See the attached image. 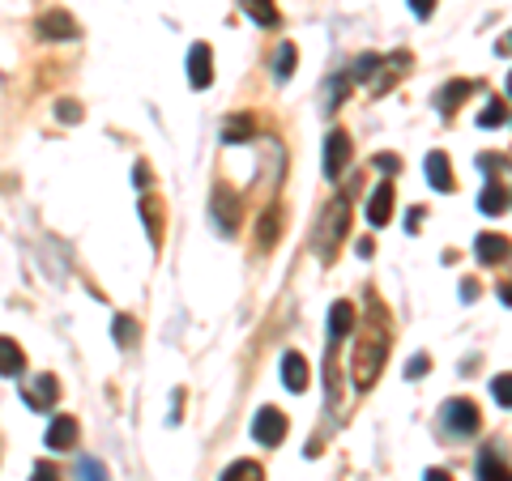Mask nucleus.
Returning <instances> with one entry per match:
<instances>
[{
	"mask_svg": "<svg viewBox=\"0 0 512 481\" xmlns=\"http://www.w3.org/2000/svg\"><path fill=\"white\" fill-rule=\"evenodd\" d=\"M384 358H389V328H384V315L376 311V328L363 332V341L355 349V363H351V379H355L359 392H367L376 384V375L384 371Z\"/></svg>",
	"mask_w": 512,
	"mask_h": 481,
	"instance_id": "nucleus-1",
	"label": "nucleus"
},
{
	"mask_svg": "<svg viewBox=\"0 0 512 481\" xmlns=\"http://www.w3.org/2000/svg\"><path fill=\"white\" fill-rule=\"evenodd\" d=\"M346 217H351V200L337 196L334 205H329V217L320 222V234H316V256H320V260H334L337 239L346 234Z\"/></svg>",
	"mask_w": 512,
	"mask_h": 481,
	"instance_id": "nucleus-2",
	"label": "nucleus"
},
{
	"mask_svg": "<svg viewBox=\"0 0 512 481\" xmlns=\"http://www.w3.org/2000/svg\"><path fill=\"white\" fill-rule=\"evenodd\" d=\"M440 418H444V430H449V435H478V426H483L474 401H449Z\"/></svg>",
	"mask_w": 512,
	"mask_h": 481,
	"instance_id": "nucleus-3",
	"label": "nucleus"
},
{
	"mask_svg": "<svg viewBox=\"0 0 512 481\" xmlns=\"http://www.w3.org/2000/svg\"><path fill=\"white\" fill-rule=\"evenodd\" d=\"M351 154H355L351 136L342 133V128H334V133L325 136V175H329V179H342V171H346Z\"/></svg>",
	"mask_w": 512,
	"mask_h": 481,
	"instance_id": "nucleus-4",
	"label": "nucleus"
},
{
	"mask_svg": "<svg viewBox=\"0 0 512 481\" xmlns=\"http://www.w3.org/2000/svg\"><path fill=\"white\" fill-rule=\"evenodd\" d=\"M252 435H256V443H265V447H277V443H282V435H286V418H282V409H274V404L256 409Z\"/></svg>",
	"mask_w": 512,
	"mask_h": 481,
	"instance_id": "nucleus-5",
	"label": "nucleus"
},
{
	"mask_svg": "<svg viewBox=\"0 0 512 481\" xmlns=\"http://www.w3.org/2000/svg\"><path fill=\"white\" fill-rule=\"evenodd\" d=\"M56 396H60V384L52 379V375H35L30 384H21V401L30 404L35 413H52Z\"/></svg>",
	"mask_w": 512,
	"mask_h": 481,
	"instance_id": "nucleus-6",
	"label": "nucleus"
},
{
	"mask_svg": "<svg viewBox=\"0 0 512 481\" xmlns=\"http://www.w3.org/2000/svg\"><path fill=\"white\" fill-rule=\"evenodd\" d=\"M188 81L197 90H210V81H214V52H210V43H193L188 47Z\"/></svg>",
	"mask_w": 512,
	"mask_h": 481,
	"instance_id": "nucleus-7",
	"label": "nucleus"
},
{
	"mask_svg": "<svg viewBox=\"0 0 512 481\" xmlns=\"http://www.w3.org/2000/svg\"><path fill=\"white\" fill-rule=\"evenodd\" d=\"M39 35L43 39H78L81 26H78V18H69L64 9H47L39 18Z\"/></svg>",
	"mask_w": 512,
	"mask_h": 481,
	"instance_id": "nucleus-8",
	"label": "nucleus"
},
{
	"mask_svg": "<svg viewBox=\"0 0 512 481\" xmlns=\"http://www.w3.org/2000/svg\"><path fill=\"white\" fill-rule=\"evenodd\" d=\"M78 435H81L78 418L60 413V418H52V426H47V447H52V452H69V447L78 443Z\"/></svg>",
	"mask_w": 512,
	"mask_h": 481,
	"instance_id": "nucleus-9",
	"label": "nucleus"
},
{
	"mask_svg": "<svg viewBox=\"0 0 512 481\" xmlns=\"http://www.w3.org/2000/svg\"><path fill=\"white\" fill-rule=\"evenodd\" d=\"M470 94H474V81H461V77L449 81V86H440V90H435V111H440V116H453V111Z\"/></svg>",
	"mask_w": 512,
	"mask_h": 481,
	"instance_id": "nucleus-10",
	"label": "nucleus"
},
{
	"mask_svg": "<svg viewBox=\"0 0 512 481\" xmlns=\"http://www.w3.org/2000/svg\"><path fill=\"white\" fill-rule=\"evenodd\" d=\"M427 183L435 192H453V167H449V154L444 150H432L427 154Z\"/></svg>",
	"mask_w": 512,
	"mask_h": 481,
	"instance_id": "nucleus-11",
	"label": "nucleus"
},
{
	"mask_svg": "<svg viewBox=\"0 0 512 481\" xmlns=\"http://www.w3.org/2000/svg\"><path fill=\"white\" fill-rule=\"evenodd\" d=\"M282 384L291 387V392H303V387H308V363H303L299 349H286V354H282Z\"/></svg>",
	"mask_w": 512,
	"mask_h": 481,
	"instance_id": "nucleus-12",
	"label": "nucleus"
},
{
	"mask_svg": "<svg viewBox=\"0 0 512 481\" xmlns=\"http://www.w3.org/2000/svg\"><path fill=\"white\" fill-rule=\"evenodd\" d=\"M355 320H359V315H355V307H351L346 298H342V303H334V307H329V346H337L342 337H351Z\"/></svg>",
	"mask_w": 512,
	"mask_h": 481,
	"instance_id": "nucleus-13",
	"label": "nucleus"
},
{
	"mask_svg": "<svg viewBox=\"0 0 512 481\" xmlns=\"http://www.w3.org/2000/svg\"><path fill=\"white\" fill-rule=\"evenodd\" d=\"M214 217H218V226H222L227 234H235V231H239V205H235V192L218 188V192H214Z\"/></svg>",
	"mask_w": 512,
	"mask_h": 481,
	"instance_id": "nucleus-14",
	"label": "nucleus"
},
{
	"mask_svg": "<svg viewBox=\"0 0 512 481\" xmlns=\"http://www.w3.org/2000/svg\"><path fill=\"white\" fill-rule=\"evenodd\" d=\"M393 217V183H380L372 192V200H367V222L372 226H384Z\"/></svg>",
	"mask_w": 512,
	"mask_h": 481,
	"instance_id": "nucleus-15",
	"label": "nucleus"
},
{
	"mask_svg": "<svg viewBox=\"0 0 512 481\" xmlns=\"http://www.w3.org/2000/svg\"><path fill=\"white\" fill-rule=\"evenodd\" d=\"M474 256H478L483 265H500V260L508 256V239H504V234H478V239H474Z\"/></svg>",
	"mask_w": 512,
	"mask_h": 481,
	"instance_id": "nucleus-16",
	"label": "nucleus"
},
{
	"mask_svg": "<svg viewBox=\"0 0 512 481\" xmlns=\"http://www.w3.org/2000/svg\"><path fill=\"white\" fill-rule=\"evenodd\" d=\"M252 136H256V119L252 116H231L227 124H222V141H231V145L252 141Z\"/></svg>",
	"mask_w": 512,
	"mask_h": 481,
	"instance_id": "nucleus-17",
	"label": "nucleus"
},
{
	"mask_svg": "<svg viewBox=\"0 0 512 481\" xmlns=\"http://www.w3.org/2000/svg\"><path fill=\"white\" fill-rule=\"evenodd\" d=\"M21 366H26L21 346H18V341H9V337H0V375H18Z\"/></svg>",
	"mask_w": 512,
	"mask_h": 481,
	"instance_id": "nucleus-18",
	"label": "nucleus"
},
{
	"mask_svg": "<svg viewBox=\"0 0 512 481\" xmlns=\"http://www.w3.org/2000/svg\"><path fill=\"white\" fill-rule=\"evenodd\" d=\"M478 209L487 213V217H495V213L508 209V196H504V188H500V183H487V188H483V196H478Z\"/></svg>",
	"mask_w": 512,
	"mask_h": 481,
	"instance_id": "nucleus-19",
	"label": "nucleus"
},
{
	"mask_svg": "<svg viewBox=\"0 0 512 481\" xmlns=\"http://www.w3.org/2000/svg\"><path fill=\"white\" fill-rule=\"evenodd\" d=\"M244 13L256 18L260 26H277V21H282V13L274 9V0H244Z\"/></svg>",
	"mask_w": 512,
	"mask_h": 481,
	"instance_id": "nucleus-20",
	"label": "nucleus"
},
{
	"mask_svg": "<svg viewBox=\"0 0 512 481\" xmlns=\"http://www.w3.org/2000/svg\"><path fill=\"white\" fill-rule=\"evenodd\" d=\"M295 64H299L295 43H282V47H277V60H274V77H277V81H286L291 73H295Z\"/></svg>",
	"mask_w": 512,
	"mask_h": 481,
	"instance_id": "nucleus-21",
	"label": "nucleus"
},
{
	"mask_svg": "<svg viewBox=\"0 0 512 481\" xmlns=\"http://www.w3.org/2000/svg\"><path fill=\"white\" fill-rule=\"evenodd\" d=\"M222 481H265V469L256 461H235L227 473H222Z\"/></svg>",
	"mask_w": 512,
	"mask_h": 481,
	"instance_id": "nucleus-22",
	"label": "nucleus"
},
{
	"mask_svg": "<svg viewBox=\"0 0 512 481\" xmlns=\"http://www.w3.org/2000/svg\"><path fill=\"white\" fill-rule=\"evenodd\" d=\"M256 239H260V248H265V251L277 243V205H269V209H265L260 226H256Z\"/></svg>",
	"mask_w": 512,
	"mask_h": 481,
	"instance_id": "nucleus-23",
	"label": "nucleus"
},
{
	"mask_svg": "<svg viewBox=\"0 0 512 481\" xmlns=\"http://www.w3.org/2000/svg\"><path fill=\"white\" fill-rule=\"evenodd\" d=\"M508 473H504V461L495 456V452H483L478 456V481H504Z\"/></svg>",
	"mask_w": 512,
	"mask_h": 481,
	"instance_id": "nucleus-24",
	"label": "nucleus"
},
{
	"mask_svg": "<svg viewBox=\"0 0 512 481\" xmlns=\"http://www.w3.org/2000/svg\"><path fill=\"white\" fill-rule=\"evenodd\" d=\"M500 124H508V102H491L478 111V128H500Z\"/></svg>",
	"mask_w": 512,
	"mask_h": 481,
	"instance_id": "nucleus-25",
	"label": "nucleus"
},
{
	"mask_svg": "<svg viewBox=\"0 0 512 481\" xmlns=\"http://www.w3.org/2000/svg\"><path fill=\"white\" fill-rule=\"evenodd\" d=\"M111 332H116V341L124 349L137 346V320H128V315H116V324H111Z\"/></svg>",
	"mask_w": 512,
	"mask_h": 481,
	"instance_id": "nucleus-26",
	"label": "nucleus"
},
{
	"mask_svg": "<svg viewBox=\"0 0 512 481\" xmlns=\"http://www.w3.org/2000/svg\"><path fill=\"white\" fill-rule=\"evenodd\" d=\"M78 481H111V477H107V464L90 456V461H78Z\"/></svg>",
	"mask_w": 512,
	"mask_h": 481,
	"instance_id": "nucleus-27",
	"label": "nucleus"
},
{
	"mask_svg": "<svg viewBox=\"0 0 512 481\" xmlns=\"http://www.w3.org/2000/svg\"><path fill=\"white\" fill-rule=\"evenodd\" d=\"M141 217H145V231H150V239H154V248H158V234H162V217H158V209H154V200H150V196L141 200Z\"/></svg>",
	"mask_w": 512,
	"mask_h": 481,
	"instance_id": "nucleus-28",
	"label": "nucleus"
},
{
	"mask_svg": "<svg viewBox=\"0 0 512 481\" xmlns=\"http://www.w3.org/2000/svg\"><path fill=\"white\" fill-rule=\"evenodd\" d=\"M380 64H384V60L367 52V56H359V60H355V69H351V77H355V81H367V77H376V69H380Z\"/></svg>",
	"mask_w": 512,
	"mask_h": 481,
	"instance_id": "nucleus-29",
	"label": "nucleus"
},
{
	"mask_svg": "<svg viewBox=\"0 0 512 481\" xmlns=\"http://www.w3.org/2000/svg\"><path fill=\"white\" fill-rule=\"evenodd\" d=\"M491 396L504 404V409H512V375H495V379H491Z\"/></svg>",
	"mask_w": 512,
	"mask_h": 481,
	"instance_id": "nucleus-30",
	"label": "nucleus"
},
{
	"mask_svg": "<svg viewBox=\"0 0 512 481\" xmlns=\"http://www.w3.org/2000/svg\"><path fill=\"white\" fill-rule=\"evenodd\" d=\"M427 371H432V358H427V354H414L410 363H406V379H423Z\"/></svg>",
	"mask_w": 512,
	"mask_h": 481,
	"instance_id": "nucleus-31",
	"label": "nucleus"
},
{
	"mask_svg": "<svg viewBox=\"0 0 512 481\" xmlns=\"http://www.w3.org/2000/svg\"><path fill=\"white\" fill-rule=\"evenodd\" d=\"M346 90H351V77H334V98H329V111H337L346 102Z\"/></svg>",
	"mask_w": 512,
	"mask_h": 481,
	"instance_id": "nucleus-32",
	"label": "nucleus"
},
{
	"mask_svg": "<svg viewBox=\"0 0 512 481\" xmlns=\"http://www.w3.org/2000/svg\"><path fill=\"white\" fill-rule=\"evenodd\" d=\"M56 116L64 119V124H78V119H81V107H78V102H73V98H64V102H60V107H56Z\"/></svg>",
	"mask_w": 512,
	"mask_h": 481,
	"instance_id": "nucleus-33",
	"label": "nucleus"
},
{
	"mask_svg": "<svg viewBox=\"0 0 512 481\" xmlns=\"http://www.w3.org/2000/svg\"><path fill=\"white\" fill-rule=\"evenodd\" d=\"M376 167H380L384 175H397V171H401V158H397V154H376Z\"/></svg>",
	"mask_w": 512,
	"mask_h": 481,
	"instance_id": "nucleus-34",
	"label": "nucleus"
},
{
	"mask_svg": "<svg viewBox=\"0 0 512 481\" xmlns=\"http://www.w3.org/2000/svg\"><path fill=\"white\" fill-rule=\"evenodd\" d=\"M30 481H60V473L52 469V464H35V473H30Z\"/></svg>",
	"mask_w": 512,
	"mask_h": 481,
	"instance_id": "nucleus-35",
	"label": "nucleus"
},
{
	"mask_svg": "<svg viewBox=\"0 0 512 481\" xmlns=\"http://www.w3.org/2000/svg\"><path fill=\"white\" fill-rule=\"evenodd\" d=\"M410 9H414V18H432V13H435V0H410Z\"/></svg>",
	"mask_w": 512,
	"mask_h": 481,
	"instance_id": "nucleus-36",
	"label": "nucleus"
},
{
	"mask_svg": "<svg viewBox=\"0 0 512 481\" xmlns=\"http://www.w3.org/2000/svg\"><path fill=\"white\" fill-rule=\"evenodd\" d=\"M133 179H137V188H145V183H150V167H145V162H137V171H133Z\"/></svg>",
	"mask_w": 512,
	"mask_h": 481,
	"instance_id": "nucleus-37",
	"label": "nucleus"
},
{
	"mask_svg": "<svg viewBox=\"0 0 512 481\" xmlns=\"http://www.w3.org/2000/svg\"><path fill=\"white\" fill-rule=\"evenodd\" d=\"M423 481H453V477H449L444 469H427V477H423Z\"/></svg>",
	"mask_w": 512,
	"mask_h": 481,
	"instance_id": "nucleus-38",
	"label": "nucleus"
},
{
	"mask_svg": "<svg viewBox=\"0 0 512 481\" xmlns=\"http://www.w3.org/2000/svg\"><path fill=\"white\" fill-rule=\"evenodd\" d=\"M372 251H376V243H372V239H359V256H363V260H367Z\"/></svg>",
	"mask_w": 512,
	"mask_h": 481,
	"instance_id": "nucleus-39",
	"label": "nucleus"
},
{
	"mask_svg": "<svg viewBox=\"0 0 512 481\" xmlns=\"http://www.w3.org/2000/svg\"><path fill=\"white\" fill-rule=\"evenodd\" d=\"M418 222H423V209H414L410 217H406V231H418Z\"/></svg>",
	"mask_w": 512,
	"mask_h": 481,
	"instance_id": "nucleus-40",
	"label": "nucleus"
},
{
	"mask_svg": "<svg viewBox=\"0 0 512 481\" xmlns=\"http://www.w3.org/2000/svg\"><path fill=\"white\" fill-rule=\"evenodd\" d=\"M461 298H466V303H470V298H478V286H474V281H466V286H461Z\"/></svg>",
	"mask_w": 512,
	"mask_h": 481,
	"instance_id": "nucleus-41",
	"label": "nucleus"
},
{
	"mask_svg": "<svg viewBox=\"0 0 512 481\" xmlns=\"http://www.w3.org/2000/svg\"><path fill=\"white\" fill-rule=\"evenodd\" d=\"M495 52H500V56H508V52H512V35H508V39H504V43H500Z\"/></svg>",
	"mask_w": 512,
	"mask_h": 481,
	"instance_id": "nucleus-42",
	"label": "nucleus"
},
{
	"mask_svg": "<svg viewBox=\"0 0 512 481\" xmlns=\"http://www.w3.org/2000/svg\"><path fill=\"white\" fill-rule=\"evenodd\" d=\"M504 303H512V286H504Z\"/></svg>",
	"mask_w": 512,
	"mask_h": 481,
	"instance_id": "nucleus-43",
	"label": "nucleus"
},
{
	"mask_svg": "<svg viewBox=\"0 0 512 481\" xmlns=\"http://www.w3.org/2000/svg\"><path fill=\"white\" fill-rule=\"evenodd\" d=\"M508 94H512V73H508Z\"/></svg>",
	"mask_w": 512,
	"mask_h": 481,
	"instance_id": "nucleus-44",
	"label": "nucleus"
},
{
	"mask_svg": "<svg viewBox=\"0 0 512 481\" xmlns=\"http://www.w3.org/2000/svg\"><path fill=\"white\" fill-rule=\"evenodd\" d=\"M504 481H512V473H508V477H504Z\"/></svg>",
	"mask_w": 512,
	"mask_h": 481,
	"instance_id": "nucleus-45",
	"label": "nucleus"
}]
</instances>
